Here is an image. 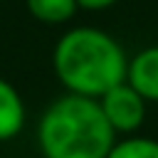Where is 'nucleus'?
Segmentation results:
<instances>
[{"mask_svg": "<svg viewBox=\"0 0 158 158\" xmlns=\"http://www.w3.org/2000/svg\"><path fill=\"white\" fill-rule=\"evenodd\" d=\"M54 72L69 94L99 99L126 81L128 59L123 47L99 27H74L54 47Z\"/></svg>", "mask_w": 158, "mask_h": 158, "instance_id": "nucleus-1", "label": "nucleus"}, {"mask_svg": "<svg viewBox=\"0 0 158 158\" xmlns=\"http://www.w3.org/2000/svg\"><path fill=\"white\" fill-rule=\"evenodd\" d=\"M106 158H158V141L153 138H128L114 143Z\"/></svg>", "mask_w": 158, "mask_h": 158, "instance_id": "nucleus-7", "label": "nucleus"}, {"mask_svg": "<svg viewBox=\"0 0 158 158\" xmlns=\"http://www.w3.org/2000/svg\"><path fill=\"white\" fill-rule=\"evenodd\" d=\"M27 12L44 25H64L79 10L77 0H25Z\"/></svg>", "mask_w": 158, "mask_h": 158, "instance_id": "nucleus-6", "label": "nucleus"}, {"mask_svg": "<svg viewBox=\"0 0 158 158\" xmlns=\"http://www.w3.org/2000/svg\"><path fill=\"white\" fill-rule=\"evenodd\" d=\"M114 133L99 99L79 94L57 99L42 114L37 128L44 158H106Z\"/></svg>", "mask_w": 158, "mask_h": 158, "instance_id": "nucleus-2", "label": "nucleus"}, {"mask_svg": "<svg viewBox=\"0 0 158 158\" xmlns=\"http://www.w3.org/2000/svg\"><path fill=\"white\" fill-rule=\"evenodd\" d=\"M118 0H77L79 10H106L111 5H116Z\"/></svg>", "mask_w": 158, "mask_h": 158, "instance_id": "nucleus-8", "label": "nucleus"}, {"mask_svg": "<svg viewBox=\"0 0 158 158\" xmlns=\"http://www.w3.org/2000/svg\"><path fill=\"white\" fill-rule=\"evenodd\" d=\"M0 2H2V0H0Z\"/></svg>", "mask_w": 158, "mask_h": 158, "instance_id": "nucleus-9", "label": "nucleus"}, {"mask_svg": "<svg viewBox=\"0 0 158 158\" xmlns=\"http://www.w3.org/2000/svg\"><path fill=\"white\" fill-rule=\"evenodd\" d=\"M126 81L146 101H158V44L141 49L128 62Z\"/></svg>", "mask_w": 158, "mask_h": 158, "instance_id": "nucleus-4", "label": "nucleus"}, {"mask_svg": "<svg viewBox=\"0 0 158 158\" xmlns=\"http://www.w3.org/2000/svg\"><path fill=\"white\" fill-rule=\"evenodd\" d=\"M99 106H101L106 121L111 123V128L121 131V133L136 131L146 118V99L128 81H121V84L111 86L106 94H101Z\"/></svg>", "mask_w": 158, "mask_h": 158, "instance_id": "nucleus-3", "label": "nucleus"}, {"mask_svg": "<svg viewBox=\"0 0 158 158\" xmlns=\"http://www.w3.org/2000/svg\"><path fill=\"white\" fill-rule=\"evenodd\" d=\"M25 123V104L17 89L0 77V141L15 138Z\"/></svg>", "mask_w": 158, "mask_h": 158, "instance_id": "nucleus-5", "label": "nucleus"}]
</instances>
